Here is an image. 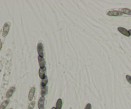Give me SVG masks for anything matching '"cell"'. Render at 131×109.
<instances>
[{
    "instance_id": "13",
    "label": "cell",
    "mask_w": 131,
    "mask_h": 109,
    "mask_svg": "<svg viewBox=\"0 0 131 109\" xmlns=\"http://www.w3.org/2000/svg\"><path fill=\"white\" fill-rule=\"evenodd\" d=\"M62 107V100L61 99H58L56 104V109H61Z\"/></svg>"
},
{
    "instance_id": "15",
    "label": "cell",
    "mask_w": 131,
    "mask_h": 109,
    "mask_svg": "<svg viewBox=\"0 0 131 109\" xmlns=\"http://www.w3.org/2000/svg\"><path fill=\"white\" fill-rule=\"evenodd\" d=\"M35 101H32V102L30 103V104L29 105L28 109H33V108L35 107Z\"/></svg>"
},
{
    "instance_id": "11",
    "label": "cell",
    "mask_w": 131,
    "mask_h": 109,
    "mask_svg": "<svg viewBox=\"0 0 131 109\" xmlns=\"http://www.w3.org/2000/svg\"><path fill=\"white\" fill-rule=\"evenodd\" d=\"M120 12L122 14H125L127 15H130L131 16V10L129 8H122L120 10Z\"/></svg>"
},
{
    "instance_id": "14",
    "label": "cell",
    "mask_w": 131,
    "mask_h": 109,
    "mask_svg": "<svg viewBox=\"0 0 131 109\" xmlns=\"http://www.w3.org/2000/svg\"><path fill=\"white\" fill-rule=\"evenodd\" d=\"M48 83V79L47 76H45V78H44L43 80H42L41 82V87H45L47 85Z\"/></svg>"
},
{
    "instance_id": "12",
    "label": "cell",
    "mask_w": 131,
    "mask_h": 109,
    "mask_svg": "<svg viewBox=\"0 0 131 109\" xmlns=\"http://www.w3.org/2000/svg\"><path fill=\"white\" fill-rule=\"evenodd\" d=\"M8 103H9V100H5V101L1 104V105H0V109H5Z\"/></svg>"
},
{
    "instance_id": "2",
    "label": "cell",
    "mask_w": 131,
    "mask_h": 109,
    "mask_svg": "<svg viewBox=\"0 0 131 109\" xmlns=\"http://www.w3.org/2000/svg\"><path fill=\"white\" fill-rule=\"evenodd\" d=\"M37 52L39 54V56L44 58V46L42 43L39 42L37 45Z\"/></svg>"
},
{
    "instance_id": "19",
    "label": "cell",
    "mask_w": 131,
    "mask_h": 109,
    "mask_svg": "<svg viewBox=\"0 0 131 109\" xmlns=\"http://www.w3.org/2000/svg\"><path fill=\"white\" fill-rule=\"evenodd\" d=\"M129 34H130V35L131 36V30H129Z\"/></svg>"
},
{
    "instance_id": "20",
    "label": "cell",
    "mask_w": 131,
    "mask_h": 109,
    "mask_svg": "<svg viewBox=\"0 0 131 109\" xmlns=\"http://www.w3.org/2000/svg\"><path fill=\"white\" fill-rule=\"evenodd\" d=\"M51 109H56V108H55V107H52Z\"/></svg>"
},
{
    "instance_id": "16",
    "label": "cell",
    "mask_w": 131,
    "mask_h": 109,
    "mask_svg": "<svg viewBox=\"0 0 131 109\" xmlns=\"http://www.w3.org/2000/svg\"><path fill=\"white\" fill-rule=\"evenodd\" d=\"M126 79L127 82H129V84L131 85V76L130 75H126Z\"/></svg>"
},
{
    "instance_id": "18",
    "label": "cell",
    "mask_w": 131,
    "mask_h": 109,
    "mask_svg": "<svg viewBox=\"0 0 131 109\" xmlns=\"http://www.w3.org/2000/svg\"><path fill=\"white\" fill-rule=\"evenodd\" d=\"M2 49V42H1V39H0V51Z\"/></svg>"
},
{
    "instance_id": "6",
    "label": "cell",
    "mask_w": 131,
    "mask_h": 109,
    "mask_svg": "<svg viewBox=\"0 0 131 109\" xmlns=\"http://www.w3.org/2000/svg\"><path fill=\"white\" fill-rule=\"evenodd\" d=\"M118 32H120L122 34H123V35H125V36H127V37L130 36L129 30H127V29L124 28L118 27Z\"/></svg>"
},
{
    "instance_id": "7",
    "label": "cell",
    "mask_w": 131,
    "mask_h": 109,
    "mask_svg": "<svg viewBox=\"0 0 131 109\" xmlns=\"http://www.w3.org/2000/svg\"><path fill=\"white\" fill-rule=\"evenodd\" d=\"M107 14L109 16H122V14L120 12V11H118V10H111V11H109Z\"/></svg>"
},
{
    "instance_id": "8",
    "label": "cell",
    "mask_w": 131,
    "mask_h": 109,
    "mask_svg": "<svg viewBox=\"0 0 131 109\" xmlns=\"http://www.w3.org/2000/svg\"><path fill=\"white\" fill-rule=\"evenodd\" d=\"M38 60H39V66H40V69H43L44 67H45V59L42 58V57H38Z\"/></svg>"
},
{
    "instance_id": "5",
    "label": "cell",
    "mask_w": 131,
    "mask_h": 109,
    "mask_svg": "<svg viewBox=\"0 0 131 109\" xmlns=\"http://www.w3.org/2000/svg\"><path fill=\"white\" fill-rule=\"evenodd\" d=\"M15 91H16V87H15L14 86L11 87H10V88L7 91V94H6V98H7V99H8V98H10L12 96V94H14Z\"/></svg>"
},
{
    "instance_id": "9",
    "label": "cell",
    "mask_w": 131,
    "mask_h": 109,
    "mask_svg": "<svg viewBox=\"0 0 131 109\" xmlns=\"http://www.w3.org/2000/svg\"><path fill=\"white\" fill-rule=\"evenodd\" d=\"M45 71H46V67H44L43 69H39V76L41 79L43 80L44 78H45Z\"/></svg>"
},
{
    "instance_id": "10",
    "label": "cell",
    "mask_w": 131,
    "mask_h": 109,
    "mask_svg": "<svg viewBox=\"0 0 131 109\" xmlns=\"http://www.w3.org/2000/svg\"><path fill=\"white\" fill-rule=\"evenodd\" d=\"M48 87L47 86L45 87H41V96H44L46 95V94L48 92Z\"/></svg>"
},
{
    "instance_id": "3",
    "label": "cell",
    "mask_w": 131,
    "mask_h": 109,
    "mask_svg": "<svg viewBox=\"0 0 131 109\" xmlns=\"http://www.w3.org/2000/svg\"><path fill=\"white\" fill-rule=\"evenodd\" d=\"M35 91H36V88L35 87H33L29 90V94H28V100H29V101H32V100L33 99L35 93Z\"/></svg>"
},
{
    "instance_id": "4",
    "label": "cell",
    "mask_w": 131,
    "mask_h": 109,
    "mask_svg": "<svg viewBox=\"0 0 131 109\" xmlns=\"http://www.w3.org/2000/svg\"><path fill=\"white\" fill-rule=\"evenodd\" d=\"M44 103H45V97L41 96L38 102V107L39 109H44Z\"/></svg>"
},
{
    "instance_id": "17",
    "label": "cell",
    "mask_w": 131,
    "mask_h": 109,
    "mask_svg": "<svg viewBox=\"0 0 131 109\" xmlns=\"http://www.w3.org/2000/svg\"><path fill=\"white\" fill-rule=\"evenodd\" d=\"M84 109H91V105L90 103H88V104L86 105V107H85Z\"/></svg>"
},
{
    "instance_id": "21",
    "label": "cell",
    "mask_w": 131,
    "mask_h": 109,
    "mask_svg": "<svg viewBox=\"0 0 131 109\" xmlns=\"http://www.w3.org/2000/svg\"></svg>"
},
{
    "instance_id": "1",
    "label": "cell",
    "mask_w": 131,
    "mask_h": 109,
    "mask_svg": "<svg viewBox=\"0 0 131 109\" xmlns=\"http://www.w3.org/2000/svg\"><path fill=\"white\" fill-rule=\"evenodd\" d=\"M10 23L9 22H6L5 25L3 26V37H6L8 34L10 30Z\"/></svg>"
}]
</instances>
